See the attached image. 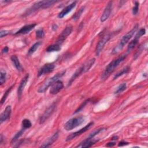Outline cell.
<instances>
[{"label": "cell", "instance_id": "6", "mask_svg": "<svg viewBox=\"0 0 148 148\" xmlns=\"http://www.w3.org/2000/svg\"><path fill=\"white\" fill-rule=\"evenodd\" d=\"M57 105V102H54L50 106H49L47 109L44 112V113L41 115L39 118V123L43 124L44 123L46 120L48 119L49 117L51 116V115L54 112L56 107Z\"/></svg>", "mask_w": 148, "mask_h": 148}, {"label": "cell", "instance_id": "9", "mask_svg": "<svg viewBox=\"0 0 148 148\" xmlns=\"http://www.w3.org/2000/svg\"><path fill=\"white\" fill-rule=\"evenodd\" d=\"M146 32V29L143 28L139 29V31L136 33L135 36V38L129 43L128 47H127V51H131L138 43L139 39L140 38L143 36Z\"/></svg>", "mask_w": 148, "mask_h": 148}, {"label": "cell", "instance_id": "40", "mask_svg": "<svg viewBox=\"0 0 148 148\" xmlns=\"http://www.w3.org/2000/svg\"><path fill=\"white\" fill-rule=\"evenodd\" d=\"M53 28V29L54 30V31L56 30V29H57V25L56 24H54V25H53V28Z\"/></svg>", "mask_w": 148, "mask_h": 148}, {"label": "cell", "instance_id": "39", "mask_svg": "<svg viewBox=\"0 0 148 148\" xmlns=\"http://www.w3.org/2000/svg\"><path fill=\"white\" fill-rule=\"evenodd\" d=\"M3 140V136L2 134H1V137H0V143H1V144L2 143Z\"/></svg>", "mask_w": 148, "mask_h": 148}, {"label": "cell", "instance_id": "16", "mask_svg": "<svg viewBox=\"0 0 148 148\" xmlns=\"http://www.w3.org/2000/svg\"><path fill=\"white\" fill-rule=\"evenodd\" d=\"M11 112H12L11 106L10 105L7 106L5 109V110L3 111V112L1 114V116H0L1 124L2 123L3 121H5L10 119Z\"/></svg>", "mask_w": 148, "mask_h": 148}, {"label": "cell", "instance_id": "24", "mask_svg": "<svg viewBox=\"0 0 148 148\" xmlns=\"http://www.w3.org/2000/svg\"><path fill=\"white\" fill-rule=\"evenodd\" d=\"M61 50V46L60 45L56 43L51 45L47 47L46 49L47 52H53V51H58Z\"/></svg>", "mask_w": 148, "mask_h": 148}, {"label": "cell", "instance_id": "12", "mask_svg": "<svg viewBox=\"0 0 148 148\" xmlns=\"http://www.w3.org/2000/svg\"><path fill=\"white\" fill-rule=\"evenodd\" d=\"M63 87H64V84L62 82L58 80L51 85L50 90V94L53 95L57 94L63 88Z\"/></svg>", "mask_w": 148, "mask_h": 148}, {"label": "cell", "instance_id": "13", "mask_svg": "<svg viewBox=\"0 0 148 148\" xmlns=\"http://www.w3.org/2000/svg\"><path fill=\"white\" fill-rule=\"evenodd\" d=\"M112 1H109L106 5L102 14V16L101 17L100 20L101 22L105 21L109 18L112 11Z\"/></svg>", "mask_w": 148, "mask_h": 148}, {"label": "cell", "instance_id": "22", "mask_svg": "<svg viewBox=\"0 0 148 148\" xmlns=\"http://www.w3.org/2000/svg\"><path fill=\"white\" fill-rule=\"evenodd\" d=\"M130 71V66L128 65V66H125L124 68H123L120 71H119V72H117V73L114 75V76L113 77V80L116 79L117 77H120V76H122L123 75H124V74H126V73H128Z\"/></svg>", "mask_w": 148, "mask_h": 148}, {"label": "cell", "instance_id": "17", "mask_svg": "<svg viewBox=\"0 0 148 148\" xmlns=\"http://www.w3.org/2000/svg\"><path fill=\"white\" fill-rule=\"evenodd\" d=\"M59 135V132H56L51 137L49 138L47 140H46L40 146V147H47L50 146L58 138Z\"/></svg>", "mask_w": 148, "mask_h": 148}, {"label": "cell", "instance_id": "5", "mask_svg": "<svg viewBox=\"0 0 148 148\" xmlns=\"http://www.w3.org/2000/svg\"><path fill=\"white\" fill-rule=\"evenodd\" d=\"M85 117L83 116H79L69 120L64 124V128L66 131H70L73 128L79 126L85 121Z\"/></svg>", "mask_w": 148, "mask_h": 148}, {"label": "cell", "instance_id": "20", "mask_svg": "<svg viewBox=\"0 0 148 148\" xmlns=\"http://www.w3.org/2000/svg\"><path fill=\"white\" fill-rule=\"evenodd\" d=\"M95 59L93 58H91V59L89 60L88 61H86L84 64H83L81 66L83 72V73L87 72V71H88L90 70V69L92 67V66L95 63Z\"/></svg>", "mask_w": 148, "mask_h": 148}, {"label": "cell", "instance_id": "26", "mask_svg": "<svg viewBox=\"0 0 148 148\" xmlns=\"http://www.w3.org/2000/svg\"><path fill=\"white\" fill-rule=\"evenodd\" d=\"M25 130V129L24 128H23L21 130H20L18 132H17V133L15 134V135L13 136V138H12V140H11V143L13 144V143H15V142L17 140V139L22 135V134L24 133V132Z\"/></svg>", "mask_w": 148, "mask_h": 148}, {"label": "cell", "instance_id": "38", "mask_svg": "<svg viewBox=\"0 0 148 148\" xmlns=\"http://www.w3.org/2000/svg\"><path fill=\"white\" fill-rule=\"evenodd\" d=\"M115 142H108L106 145V146L107 147H113L115 145Z\"/></svg>", "mask_w": 148, "mask_h": 148}, {"label": "cell", "instance_id": "33", "mask_svg": "<svg viewBox=\"0 0 148 148\" xmlns=\"http://www.w3.org/2000/svg\"><path fill=\"white\" fill-rule=\"evenodd\" d=\"M90 99H86V100H85L78 108H77V109L75 110V112H74V113L75 114V113H78V112H79L86 105V104L90 101Z\"/></svg>", "mask_w": 148, "mask_h": 148}, {"label": "cell", "instance_id": "8", "mask_svg": "<svg viewBox=\"0 0 148 148\" xmlns=\"http://www.w3.org/2000/svg\"><path fill=\"white\" fill-rule=\"evenodd\" d=\"M72 29L73 27L71 24L66 26V27L64 29V30L58 36L56 43L61 45L64 42V41L66 39V38L71 34Z\"/></svg>", "mask_w": 148, "mask_h": 148}, {"label": "cell", "instance_id": "15", "mask_svg": "<svg viewBox=\"0 0 148 148\" xmlns=\"http://www.w3.org/2000/svg\"><path fill=\"white\" fill-rule=\"evenodd\" d=\"M28 78H29V74L27 73L26 74V75L22 79L21 81L20 82V84H19V86L18 87V89H17V95H18V98L20 99L21 95H22V94H23V91L24 89V87L25 86H26L27 84V83L28 80Z\"/></svg>", "mask_w": 148, "mask_h": 148}, {"label": "cell", "instance_id": "2", "mask_svg": "<svg viewBox=\"0 0 148 148\" xmlns=\"http://www.w3.org/2000/svg\"><path fill=\"white\" fill-rule=\"evenodd\" d=\"M57 1L54 0H48V1H40L35 3L32 6H31L29 8H28L25 12L24 13V16H28L35 12L42 9H46L52 6L53 4L57 3Z\"/></svg>", "mask_w": 148, "mask_h": 148}, {"label": "cell", "instance_id": "36", "mask_svg": "<svg viewBox=\"0 0 148 148\" xmlns=\"http://www.w3.org/2000/svg\"><path fill=\"white\" fill-rule=\"evenodd\" d=\"M128 142H125V141H124V140H122L121 142H119V143L118 144V146H125V145H128Z\"/></svg>", "mask_w": 148, "mask_h": 148}, {"label": "cell", "instance_id": "28", "mask_svg": "<svg viewBox=\"0 0 148 148\" xmlns=\"http://www.w3.org/2000/svg\"><path fill=\"white\" fill-rule=\"evenodd\" d=\"M127 88V85L125 83H123L121 84H120L116 90L114 91V94H119V93H121V92H123V91H124Z\"/></svg>", "mask_w": 148, "mask_h": 148}, {"label": "cell", "instance_id": "18", "mask_svg": "<svg viewBox=\"0 0 148 148\" xmlns=\"http://www.w3.org/2000/svg\"><path fill=\"white\" fill-rule=\"evenodd\" d=\"M98 140L99 139H94L93 138L91 139H85L84 140L80 142V144L76 146V147H90L97 143Z\"/></svg>", "mask_w": 148, "mask_h": 148}, {"label": "cell", "instance_id": "41", "mask_svg": "<svg viewBox=\"0 0 148 148\" xmlns=\"http://www.w3.org/2000/svg\"><path fill=\"white\" fill-rule=\"evenodd\" d=\"M118 139V136H113L111 138V140H117Z\"/></svg>", "mask_w": 148, "mask_h": 148}, {"label": "cell", "instance_id": "4", "mask_svg": "<svg viewBox=\"0 0 148 148\" xmlns=\"http://www.w3.org/2000/svg\"><path fill=\"white\" fill-rule=\"evenodd\" d=\"M65 72H66V70H62L61 72L57 73L56 75H55L53 77H51L48 79L47 80H46L39 87V88L38 90V92H39V93L45 92L46 91V90L49 88V87L51 86L55 82H56L60 78H61L65 73Z\"/></svg>", "mask_w": 148, "mask_h": 148}, {"label": "cell", "instance_id": "14", "mask_svg": "<svg viewBox=\"0 0 148 148\" xmlns=\"http://www.w3.org/2000/svg\"><path fill=\"white\" fill-rule=\"evenodd\" d=\"M76 1H74L72 3H70L66 7H65L58 14V17L60 18H63L65 16H66L68 13L71 12V10L76 6Z\"/></svg>", "mask_w": 148, "mask_h": 148}, {"label": "cell", "instance_id": "1", "mask_svg": "<svg viewBox=\"0 0 148 148\" xmlns=\"http://www.w3.org/2000/svg\"><path fill=\"white\" fill-rule=\"evenodd\" d=\"M126 54H122L116 58L112 60L105 68L103 72L101 75V79L102 80H105L108 77L114 72L115 69L119 66V65L126 58Z\"/></svg>", "mask_w": 148, "mask_h": 148}, {"label": "cell", "instance_id": "29", "mask_svg": "<svg viewBox=\"0 0 148 148\" xmlns=\"http://www.w3.org/2000/svg\"><path fill=\"white\" fill-rule=\"evenodd\" d=\"M13 87V85H12V86H10V87H9V88L5 91V94H4L2 96V98H1V105H2V104L4 103V102L5 101V100H6V99L7 98L8 95L9 94L10 91L12 90Z\"/></svg>", "mask_w": 148, "mask_h": 148}, {"label": "cell", "instance_id": "21", "mask_svg": "<svg viewBox=\"0 0 148 148\" xmlns=\"http://www.w3.org/2000/svg\"><path fill=\"white\" fill-rule=\"evenodd\" d=\"M10 59L14 65V66H15V68L19 71H21L23 69V68H22V66H21V64H20L19 60H18V58H17V57L16 56V55H13L11 56L10 57Z\"/></svg>", "mask_w": 148, "mask_h": 148}, {"label": "cell", "instance_id": "11", "mask_svg": "<svg viewBox=\"0 0 148 148\" xmlns=\"http://www.w3.org/2000/svg\"><path fill=\"white\" fill-rule=\"evenodd\" d=\"M55 68V65L53 63H47L45 64L38 72V77H40L43 75L52 72Z\"/></svg>", "mask_w": 148, "mask_h": 148}, {"label": "cell", "instance_id": "34", "mask_svg": "<svg viewBox=\"0 0 148 148\" xmlns=\"http://www.w3.org/2000/svg\"><path fill=\"white\" fill-rule=\"evenodd\" d=\"M139 2H135V5L134 6V8H132V13L134 14H136L138 12V9H139Z\"/></svg>", "mask_w": 148, "mask_h": 148}, {"label": "cell", "instance_id": "32", "mask_svg": "<svg viewBox=\"0 0 148 148\" xmlns=\"http://www.w3.org/2000/svg\"><path fill=\"white\" fill-rule=\"evenodd\" d=\"M45 36V32L43 31V29L40 28L38 29L36 31V37L37 39H41L43 38Z\"/></svg>", "mask_w": 148, "mask_h": 148}, {"label": "cell", "instance_id": "10", "mask_svg": "<svg viewBox=\"0 0 148 148\" xmlns=\"http://www.w3.org/2000/svg\"><path fill=\"white\" fill-rule=\"evenodd\" d=\"M94 124V122L91 121L90 123H89L87 125H86L85 127H84L83 128H81L80 130H79V131H76L75 132H73L72 134H71L70 135H69L67 137H66V141H69V140H71L73 139H74L75 138L77 137V136L81 135L82 134L85 132L86 131H87L91 127H92Z\"/></svg>", "mask_w": 148, "mask_h": 148}, {"label": "cell", "instance_id": "35", "mask_svg": "<svg viewBox=\"0 0 148 148\" xmlns=\"http://www.w3.org/2000/svg\"><path fill=\"white\" fill-rule=\"evenodd\" d=\"M10 34V31L8 30H1L0 32V36L1 38H2L3 36H5L8 35Z\"/></svg>", "mask_w": 148, "mask_h": 148}, {"label": "cell", "instance_id": "27", "mask_svg": "<svg viewBox=\"0 0 148 148\" xmlns=\"http://www.w3.org/2000/svg\"><path fill=\"white\" fill-rule=\"evenodd\" d=\"M106 128H98L95 131H94L93 132H92L91 134H89V135L87 136V138H86V139H92L96 135H97L98 134H99L100 132L105 130Z\"/></svg>", "mask_w": 148, "mask_h": 148}, {"label": "cell", "instance_id": "23", "mask_svg": "<svg viewBox=\"0 0 148 148\" xmlns=\"http://www.w3.org/2000/svg\"><path fill=\"white\" fill-rule=\"evenodd\" d=\"M40 45H41L40 42H37L35 43H34L28 50L27 53V56H31L32 54H34L36 51V50L38 49V47L40 46Z\"/></svg>", "mask_w": 148, "mask_h": 148}, {"label": "cell", "instance_id": "7", "mask_svg": "<svg viewBox=\"0 0 148 148\" xmlns=\"http://www.w3.org/2000/svg\"><path fill=\"white\" fill-rule=\"evenodd\" d=\"M112 38V35L110 33H108V34H105V35H103L100 39V40H99L97 47H96V50H95V52H96V55L97 56H99V54L101 53V51L102 50L103 48L104 47L105 44L108 42V40Z\"/></svg>", "mask_w": 148, "mask_h": 148}, {"label": "cell", "instance_id": "3", "mask_svg": "<svg viewBox=\"0 0 148 148\" xmlns=\"http://www.w3.org/2000/svg\"><path fill=\"white\" fill-rule=\"evenodd\" d=\"M138 28V25L136 24L131 30H130L129 32H128L125 35L123 36L122 39H121L119 43L113 48L112 50V54H116L118 52H119L120 50H121L124 46L128 42L130 39L132 37V36L134 35V34L136 32Z\"/></svg>", "mask_w": 148, "mask_h": 148}, {"label": "cell", "instance_id": "37", "mask_svg": "<svg viewBox=\"0 0 148 148\" xmlns=\"http://www.w3.org/2000/svg\"><path fill=\"white\" fill-rule=\"evenodd\" d=\"M8 51H9V48H8V47L5 46V47H3V48L2 49V53H3V54H5V53H8Z\"/></svg>", "mask_w": 148, "mask_h": 148}, {"label": "cell", "instance_id": "30", "mask_svg": "<svg viewBox=\"0 0 148 148\" xmlns=\"http://www.w3.org/2000/svg\"><path fill=\"white\" fill-rule=\"evenodd\" d=\"M1 76H0V84L2 85L6 81V72L3 70L2 69H1Z\"/></svg>", "mask_w": 148, "mask_h": 148}, {"label": "cell", "instance_id": "19", "mask_svg": "<svg viewBox=\"0 0 148 148\" xmlns=\"http://www.w3.org/2000/svg\"><path fill=\"white\" fill-rule=\"evenodd\" d=\"M36 24H30L28 25H25L21 27L18 31H17L14 34L17 35V34H28L29 32H30L35 26Z\"/></svg>", "mask_w": 148, "mask_h": 148}, {"label": "cell", "instance_id": "31", "mask_svg": "<svg viewBox=\"0 0 148 148\" xmlns=\"http://www.w3.org/2000/svg\"><path fill=\"white\" fill-rule=\"evenodd\" d=\"M22 125H23V128L27 129V128H30L32 125V124L28 119H25L22 121Z\"/></svg>", "mask_w": 148, "mask_h": 148}, {"label": "cell", "instance_id": "25", "mask_svg": "<svg viewBox=\"0 0 148 148\" xmlns=\"http://www.w3.org/2000/svg\"><path fill=\"white\" fill-rule=\"evenodd\" d=\"M84 8H85V6H82V7L79 9V10H77V11L75 13V14H74V15L72 17V20H75V21H76L77 20H78V19L80 18V17L81 16V15L82 14L83 12H84Z\"/></svg>", "mask_w": 148, "mask_h": 148}]
</instances>
